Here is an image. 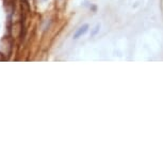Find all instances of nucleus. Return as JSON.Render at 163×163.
<instances>
[{"mask_svg": "<svg viewBox=\"0 0 163 163\" xmlns=\"http://www.w3.org/2000/svg\"><path fill=\"white\" fill-rule=\"evenodd\" d=\"M88 25H83L82 27H80L77 31H76V33L74 34V39H79L80 36H82L83 34H85V33L88 32Z\"/></svg>", "mask_w": 163, "mask_h": 163, "instance_id": "nucleus-1", "label": "nucleus"}, {"mask_svg": "<svg viewBox=\"0 0 163 163\" xmlns=\"http://www.w3.org/2000/svg\"><path fill=\"white\" fill-rule=\"evenodd\" d=\"M99 29H100V26H99V25H97V26H96V28H95V30L93 31V32H92V34H93V35H95V34H96V33L99 31Z\"/></svg>", "mask_w": 163, "mask_h": 163, "instance_id": "nucleus-2", "label": "nucleus"}, {"mask_svg": "<svg viewBox=\"0 0 163 163\" xmlns=\"http://www.w3.org/2000/svg\"><path fill=\"white\" fill-rule=\"evenodd\" d=\"M42 1H46V0H42Z\"/></svg>", "mask_w": 163, "mask_h": 163, "instance_id": "nucleus-3", "label": "nucleus"}]
</instances>
